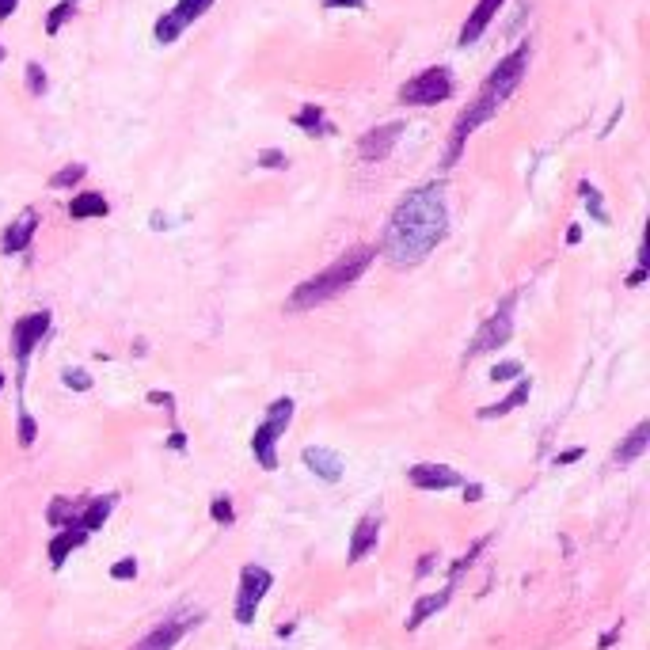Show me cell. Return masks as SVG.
I'll use <instances>...</instances> for the list:
<instances>
[{"mask_svg":"<svg viewBox=\"0 0 650 650\" xmlns=\"http://www.w3.org/2000/svg\"><path fill=\"white\" fill-rule=\"evenodd\" d=\"M445 232H449V213H445L441 187H419L392 213L384 232V255L392 267H415L445 240Z\"/></svg>","mask_w":650,"mask_h":650,"instance_id":"obj_1","label":"cell"},{"mask_svg":"<svg viewBox=\"0 0 650 650\" xmlns=\"http://www.w3.org/2000/svg\"><path fill=\"white\" fill-rule=\"evenodd\" d=\"M373 259H377V248H373V244L346 251L343 259H335V263L327 270H320L316 278H308V282H301V286L293 289V293H289V308L301 312V308H316V305H324V301H331V297H339L343 289H350L358 278H362Z\"/></svg>","mask_w":650,"mask_h":650,"instance_id":"obj_2","label":"cell"},{"mask_svg":"<svg viewBox=\"0 0 650 650\" xmlns=\"http://www.w3.org/2000/svg\"><path fill=\"white\" fill-rule=\"evenodd\" d=\"M525 69H529V46H517L510 58H502L495 65V73L487 77V84L479 88V103H487L491 111H498L506 99L514 96V88L521 84V77H525Z\"/></svg>","mask_w":650,"mask_h":650,"instance_id":"obj_3","label":"cell"},{"mask_svg":"<svg viewBox=\"0 0 650 650\" xmlns=\"http://www.w3.org/2000/svg\"><path fill=\"white\" fill-rule=\"evenodd\" d=\"M289 419H293V400H274L267 407V419H263V426H255V438H251V453H255V460L267 468V472H274L278 468V438L286 434Z\"/></svg>","mask_w":650,"mask_h":650,"instance_id":"obj_4","label":"cell"},{"mask_svg":"<svg viewBox=\"0 0 650 650\" xmlns=\"http://www.w3.org/2000/svg\"><path fill=\"white\" fill-rule=\"evenodd\" d=\"M453 96V77H449V69H422L419 77H411L407 84L400 88V99L403 103H411V107H434L441 99Z\"/></svg>","mask_w":650,"mask_h":650,"instance_id":"obj_5","label":"cell"},{"mask_svg":"<svg viewBox=\"0 0 650 650\" xmlns=\"http://www.w3.org/2000/svg\"><path fill=\"white\" fill-rule=\"evenodd\" d=\"M274 586V574L267 571V567H244L240 571V590H236V624H255V612H259V605H263V597H267V590Z\"/></svg>","mask_w":650,"mask_h":650,"instance_id":"obj_6","label":"cell"},{"mask_svg":"<svg viewBox=\"0 0 650 650\" xmlns=\"http://www.w3.org/2000/svg\"><path fill=\"white\" fill-rule=\"evenodd\" d=\"M213 8V0H179L168 16L156 20V42H175L194 20H202Z\"/></svg>","mask_w":650,"mask_h":650,"instance_id":"obj_7","label":"cell"},{"mask_svg":"<svg viewBox=\"0 0 650 650\" xmlns=\"http://www.w3.org/2000/svg\"><path fill=\"white\" fill-rule=\"evenodd\" d=\"M46 331H50V312H31V316L16 320V327H12V350H16L20 362L31 358V350H35V343H42Z\"/></svg>","mask_w":650,"mask_h":650,"instance_id":"obj_8","label":"cell"},{"mask_svg":"<svg viewBox=\"0 0 650 650\" xmlns=\"http://www.w3.org/2000/svg\"><path fill=\"white\" fill-rule=\"evenodd\" d=\"M510 331H514V305L506 301V305L498 308L495 316L487 320V324L479 327V339L472 346H468V354H483V350H495V346H502L506 339H510Z\"/></svg>","mask_w":650,"mask_h":650,"instance_id":"obj_9","label":"cell"},{"mask_svg":"<svg viewBox=\"0 0 650 650\" xmlns=\"http://www.w3.org/2000/svg\"><path fill=\"white\" fill-rule=\"evenodd\" d=\"M407 483L419 491H449V487H460V476L449 464H415L407 472Z\"/></svg>","mask_w":650,"mask_h":650,"instance_id":"obj_10","label":"cell"},{"mask_svg":"<svg viewBox=\"0 0 650 650\" xmlns=\"http://www.w3.org/2000/svg\"><path fill=\"white\" fill-rule=\"evenodd\" d=\"M400 134H403V122L377 126V130H369V134L358 141V153H362V160H384V156L392 153V145L400 141Z\"/></svg>","mask_w":650,"mask_h":650,"instance_id":"obj_11","label":"cell"},{"mask_svg":"<svg viewBox=\"0 0 650 650\" xmlns=\"http://www.w3.org/2000/svg\"><path fill=\"white\" fill-rule=\"evenodd\" d=\"M377 536H381V514H365L350 536V563H362L365 555L377 548Z\"/></svg>","mask_w":650,"mask_h":650,"instance_id":"obj_12","label":"cell"},{"mask_svg":"<svg viewBox=\"0 0 650 650\" xmlns=\"http://www.w3.org/2000/svg\"><path fill=\"white\" fill-rule=\"evenodd\" d=\"M305 464H308V472H316L324 483H339V479H343V457L331 453V449H320V445L305 449Z\"/></svg>","mask_w":650,"mask_h":650,"instance_id":"obj_13","label":"cell"},{"mask_svg":"<svg viewBox=\"0 0 650 650\" xmlns=\"http://www.w3.org/2000/svg\"><path fill=\"white\" fill-rule=\"evenodd\" d=\"M187 628H191V620H168V624H160V628L149 631L134 650H172L175 643L187 635Z\"/></svg>","mask_w":650,"mask_h":650,"instance_id":"obj_14","label":"cell"},{"mask_svg":"<svg viewBox=\"0 0 650 650\" xmlns=\"http://www.w3.org/2000/svg\"><path fill=\"white\" fill-rule=\"evenodd\" d=\"M506 0H479L476 4V12L468 16V23L460 27V46H468V42H476L483 31H487V23L495 20L498 16V8H502Z\"/></svg>","mask_w":650,"mask_h":650,"instance_id":"obj_15","label":"cell"},{"mask_svg":"<svg viewBox=\"0 0 650 650\" xmlns=\"http://www.w3.org/2000/svg\"><path fill=\"white\" fill-rule=\"evenodd\" d=\"M84 540H88V533H84V529H77V525H69V529H61V533L54 536V540H50V567L58 571L61 563L69 559V552H77V548H80V544H84Z\"/></svg>","mask_w":650,"mask_h":650,"instance_id":"obj_16","label":"cell"},{"mask_svg":"<svg viewBox=\"0 0 650 650\" xmlns=\"http://www.w3.org/2000/svg\"><path fill=\"white\" fill-rule=\"evenodd\" d=\"M111 510H115V495L92 498V502H88V506L77 514V521H73V525H77V529H84V533H96L99 525L111 517ZM65 529H69V525H65Z\"/></svg>","mask_w":650,"mask_h":650,"instance_id":"obj_17","label":"cell"},{"mask_svg":"<svg viewBox=\"0 0 650 650\" xmlns=\"http://www.w3.org/2000/svg\"><path fill=\"white\" fill-rule=\"evenodd\" d=\"M449 597H453V586H445L441 593H430V597H422L419 605L411 609V616H407V631H419L434 612H441L445 605H449Z\"/></svg>","mask_w":650,"mask_h":650,"instance_id":"obj_18","label":"cell"},{"mask_svg":"<svg viewBox=\"0 0 650 650\" xmlns=\"http://www.w3.org/2000/svg\"><path fill=\"white\" fill-rule=\"evenodd\" d=\"M647 445H650V422H639L628 438L616 445L612 460H616V464H631L635 457H643V449H647Z\"/></svg>","mask_w":650,"mask_h":650,"instance_id":"obj_19","label":"cell"},{"mask_svg":"<svg viewBox=\"0 0 650 650\" xmlns=\"http://www.w3.org/2000/svg\"><path fill=\"white\" fill-rule=\"evenodd\" d=\"M35 229H39V217H35V213L27 210L20 217V221H16V225H12V229L4 232V251H8V255H16V251H23L27 248V244H31V236H35Z\"/></svg>","mask_w":650,"mask_h":650,"instance_id":"obj_20","label":"cell"},{"mask_svg":"<svg viewBox=\"0 0 650 650\" xmlns=\"http://www.w3.org/2000/svg\"><path fill=\"white\" fill-rule=\"evenodd\" d=\"M107 213H111V206H107V198L96 191H84L69 202V217H77V221H84V217H107Z\"/></svg>","mask_w":650,"mask_h":650,"instance_id":"obj_21","label":"cell"},{"mask_svg":"<svg viewBox=\"0 0 650 650\" xmlns=\"http://www.w3.org/2000/svg\"><path fill=\"white\" fill-rule=\"evenodd\" d=\"M529 392H533V381H525V377H521L514 392H510V396H506L502 403H491V407H483V411H479V419H502V415H510L514 407H521V403L529 400Z\"/></svg>","mask_w":650,"mask_h":650,"instance_id":"obj_22","label":"cell"},{"mask_svg":"<svg viewBox=\"0 0 650 650\" xmlns=\"http://www.w3.org/2000/svg\"><path fill=\"white\" fill-rule=\"evenodd\" d=\"M293 122H297V126H301L305 134H312V137H327V134H331V126H327V118H324V107H316V103L301 107Z\"/></svg>","mask_w":650,"mask_h":650,"instance_id":"obj_23","label":"cell"},{"mask_svg":"<svg viewBox=\"0 0 650 650\" xmlns=\"http://www.w3.org/2000/svg\"><path fill=\"white\" fill-rule=\"evenodd\" d=\"M84 179V164H69V168H61V172L50 175V187H73Z\"/></svg>","mask_w":650,"mask_h":650,"instance_id":"obj_24","label":"cell"},{"mask_svg":"<svg viewBox=\"0 0 650 650\" xmlns=\"http://www.w3.org/2000/svg\"><path fill=\"white\" fill-rule=\"evenodd\" d=\"M69 16H73V0H65V4H58V8L50 12V20H46V31H50V35H58L61 23L69 20Z\"/></svg>","mask_w":650,"mask_h":650,"instance_id":"obj_25","label":"cell"},{"mask_svg":"<svg viewBox=\"0 0 650 650\" xmlns=\"http://www.w3.org/2000/svg\"><path fill=\"white\" fill-rule=\"evenodd\" d=\"M27 88H31V96H42V92H46V73H42L39 61L27 65Z\"/></svg>","mask_w":650,"mask_h":650,"instance_id":"obj_26","label":"cell"},{"mask_svg":"<svg viewBox=\"0 0 650 650\" xmlns=\"http://www.w3.org/2000/svg\"><path fill=\"white\" fill-rule=\"evenodd\" d=\"M61 381L69 384V388H77V392H88V388H92V377H88L84 369H69V373L61 377Z\"/></svg>","mask_w":650,"mask_h":650,"instance_id":"obj_27","label":"cell"},{"mask_svg":"<svg viewBox=\"0 0 650 650\" xmlns=\"http://www.w3.org/2000/svg\"><path fill=\"white\" fill-rule=\"evenodd\" d=\"M111 578H118V582H126V578H137V559H118L115 567H111Z\"/></svg>","mask_w":650,"mask_h":650,"instance_id":"obj_28","label":"cell"},{"mask_svg":"<svg viewBox=\"0 0 650 650\" xmlns=\"http://www.w3.org/2000/svg\"><path fill=\"white\" fill-rule=\"evenodd\" d=\"M582 194H586V202L593 206V217L597 221H609V213L601 210V194H597V187H590V183H582Z\"/></svg>","mask_w":650,"mask_h":650,"instance_id":"obj_29","label":"cell"},{"mask_svg":"<svg viewBox=\"0 0 650 650\" xmlns=\"http://www.w3.org/2000/svg\"><path fill=\"white\" fill-rule=\"evenodd\" d=\"M213 521L232 525V502H229V498H213Z\"/></svg>","mask_w":650,"mask_h":650,"instance_id":"obj_30","label":"cell"},{"mask_svg":"<svg viewBox=\"0 0 650 650\" xmlns=\"http://www.w3.org/2000/svg\"><path fill=\"white\" fill-rule=\"evenodd\" d=\"M35 434H39V426H35V419L23 411V415H20V445H31V441H35Z\"/></svg>","mask_w":650,"mask_h":650,"instance_id":"obj_31","label":"cell"},{"mask_svg":"<svg viewBox=\"0 0 650 650\" xmlns=\"http://www.w3.org/2000/svg\"><path fill=\"white\" fill-rule=\"evenodd\" d=\"M510 377H521V365L517 362H502L491 369V381H510Z\"/></svg>","mask_w":650,"mask_h":650,"instance_id":"obj_32","label":"cell"},{"mask_svg":"<svg viewBox=\"0 0 650 650\" xmlns=\"http://www.w3.org/2000/svg\"><path fill=\"white\" fill-rule=\"evenodd\" d=\"M259 164H263V168H286L289 160H286V153H278V149H267V153H259Z\"/></svg>","mask_w":650,"mask_h":650,"instance_id":"obj_33","label":"cell"},{"mask_svg":"<svg viewBox=\"0 0 650 650\" xmlns=\"http://www.w3.org/2000/svg\"><path fill=\"white\" fill-rule=\"evenodd\" d=\"M327 8H362L365 0H324Z\"/></svg>","mask_w":650,"mask_h":650,"instance_id":"obj_34","label":"cell"},{"mask_svg":"<svg viewBox=\"0 0 650 650\" xmlns=\"http://www.w3.org/2000/svg\"><path fill=\"white\" fill-rule=\"evenodd\" d=\"M16 4H20V0H0V20H8V16L16 12Z\"/></svg>","mask_w":650,"mask_h":650,"instance_id":"obj_35","label":"cell"},{"mask_svg":"<svg viewBox=\"0 0 650 650\" xmlns=\"http://www.w3.org/2000/svg\"><path fill=\"white\" fill-rule=\"evenodd\" d=\"M578 457H582V449H567V453H559V464H574Z\"/></svg>","mask_w":650,"mask_h":650,"instance_id":"obj_36","label":"cell"},{"mask_svg":"<svg viewBox=\"0 0 650 650\" xmlns=\"http://www.w3.org/2000/svg\"><path fill=\"white\" fill-rule=\"evenodd\" d=\"M430 567H434V555H422V563H419V578H422V574H430Z\"/></svg>","mask_w":650,"mask_h":650,"instance_id":"obj_37","label":"cell"},{"mask_svg":"<svg viewBox=\"0 0 650 650\" xmlns=\"http://www.w3.org/2000/svg\"><path fill=\"white\" fill-rule=\"evenodd\" d=\"M567 240H571V244H578V240H582V229H578V225H571V229H567Z\"/></svg>","mask_w":650,"mask_h":650,"instance_id":"obj_38","label":"cell"},{"mask_svg":"<svg viewBox=\"0 0 650 650\" xmlns=\"http://www.w3.org/2000/svg\"><path fill=\"white\" fill-rule=\"evenodd\" d=\"M464 498H468V502H476V498H483V491H479V487H468V491H464Z\"/></svg>","mask_w":650,"mask_h":650,"instance_id":"obj_39","label":"cell"},{"mask_svg":"<svg viewBox=\"0 0 650 650\" xmlns=\"http://www.w3.org/2000/svg\"><path fill=\"white\" fill-rule=\"evenodd\" d=\"M0 61H4V46H0Z\"/></svg>","mask_w":650,"mask_h":650,"instance_id":"obj_40","label":"cell"},{"mask_svg":"<svg viewBox=\"0 0 650 650\" xmlns=\"http://www.w3.org/2000/svg\"><path fill=\"white\" fill-rule=\"evenodd\" d=\"M0 388H4V373H0Z\"/></svg>","mask_w":650,"mask_h":650,"instance_id":"obj_41","label":"cell"}]
</instances>
